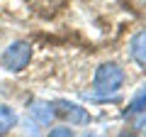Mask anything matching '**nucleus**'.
<instances>
[{
    "label": "nucleus",
    "instance_id": "0eeeda50",
    "mask_svg": "<svg viewBox=\"0 0 146 137\" xmlns=\"http://www.w3.org/2000/svg\"><path fill=\"white\" fill-rule=\"evenodd\" d=\"M146 110V86H141L139 91H136V95L131 98V103L127 105V115H131V113H144Z\"/></svg>",
    "mask_w": 146,
    "mask_h": 137
},
{
    "label": "nucleus",
    "instance_id": "9d476101",
    "mask_svg": "<svg viewBox=\"0 0 146 137\" xmlns=\"http://www.w3.org/2000/svg\"><path fill=\"white\" fill-rule=\"evenodd\" d=\"M119 137H141V135H136V132H122Z\"/></svg>",
    "mask_w": 146,
    "mask_h": 137
},
{
    "label": "nucleus",
    "instance_id": "20e7f679",
    "mask_svg": "<svg viewBox=\"0 0 146 137\" xmlns=\"http://www.w3.org/2000/svg\"><path fill=\"white\" fill-rule=\"evenodd\" d=\"M29 113L39 125H51L54 118H56V110H54V103L49 100H32L29 103Z\"/></svg>",
    "mask_w": 146,
    "mask_h": 137
},
{
    "label": "nucleus",
    "instance_id": "9b49d317",
    "mask_svg": "<svg viewBox=\"0 0 146 137\" xmlns=\"http://www.w3.org/2000/svg\"><path fill=\"white\" fill-rule=\"evenodd\" d=\"M85 137H102V135H93V132H88V135H85Z\"/></svg>",
    "mask_w": 146,
    "mask_h": 137
},
{
    "label": "nucleus",
    "instance_id": "1a4fd4ad",
    "mask_svg": "<svg viewBox=\"0 0 146 137\" xmlns=\"http://www.w3.org/2000/svg\"><path fill=\"white\" fill-rule=\"evenodd\" d=\"M134 127H136V132H139V135H144V137H146V110H144V113H139V118L134 120Z\"/></svg>",
    "mask_w": 146,
    "mask_h": 137
},
{
    "label": "nucleus",
    "instance_id": "39448f33",
    "mask_svg": "<svg viewBox=\"0 0 146 137\" xmlns=\"http://www.w3.org/2000/svg\"><path fill=\"white\" fill-rule=\"evenodd\" d=\"M129 54H131V59H134L141 68H146V30L136 32L134 37H131V42H129Z\"/></svg>",
    "mask_w": 146,
    "mask_h": 137
},
{
    "label": "nucleus",
    "instance_id": "f03ea898",
    "mask_svg": "<svg viewBox=\"0 0 146 137\" xmlns=\"http://www.w3.org/2000/svg\"><path fill=\"white\" fill-rule=\"evenodd\" d=\"M29 59H32L29 42H12L10 47L3 52L0 61H3V66H5L7 71H22V68L29 64Z\"/></svg>",
    "mask_w": 146,
    "mask_h": 137
},
{
    "label": "nucleus",
    "instance_id": "f257e3e1",
    "mask_svg": "<svg viewBox=\"0 0 146 137\" xmlns=\"http://www.w3.org/2000/svg\"><path fill=\"white\" fill-rule=\"evenodd\" d=\"M124 83V71H122L117 64H100L98 71H95V93L100 95H110L117 93Z\"/></svg>",
    "mask_w": 146,
    "mask_h": 137
},
{
    "label": "nucleus",
    "instance_id": "7ed1b4c3",
    "mask_svg": "<svg viewBox=\"0 0 146 137\" xmlns=\"http://www.w3.org/2000/svg\"><path fill=\"white\" fill-rule=\"evenodd\" d=\"M54 110L56 115H61L68 125H88L90 122V113L85 108L76 105V103H68V100H56L54 103Z\"/></svg>",
    "mask_w": 146,
    "mask_h": 137
},
{
    "label": "nucleus",
    "instance_id": "423d86ee",
    "mask_svg": "<svg viewBox=\"0 0 146 137\" xmlns=\"http://www.w3.org/2000/svg\"><path fill=\"white\" fill-rule=\"evenodd\" d=\"M15 125H17V113L10 105H0V137L7 135Z\"/></svg>",
    "mask_w": 146,
    "mask_h": 137
},
{
    "label": "nucleus",
    "instance_id": "6e6552de",
    "mask_svg": "<svg viewBox=\"0 0 146 137\" xmlns=\"http://www.w3.org/2000/svg\"><path fill=\"white\" fill-rule=\"evenodd\" d=\"M49 137H76V132L68 125H63V127H54V130L49 132Z\"/></svg>",
    "mask_w": 146,
    "mask_h": 137
}]
</instances>
